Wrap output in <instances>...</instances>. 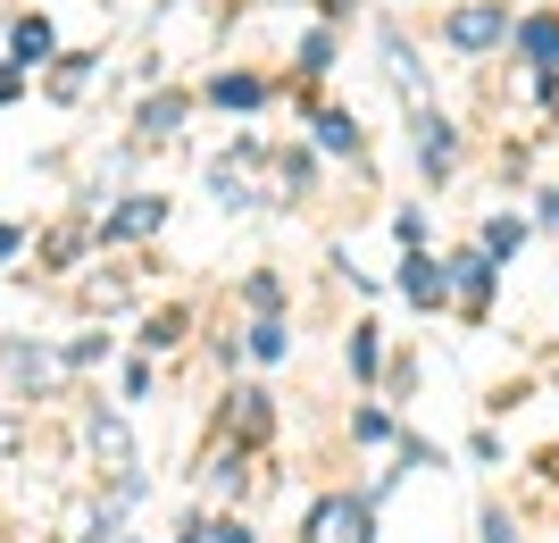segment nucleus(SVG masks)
I'll return each instance as SVG.
<instances>
[{
    "mask_svg": "<svg viewBox=\"0 0 559 543\" xmlns=\"http://www.w3.org/2000/svg\"><path fill=\"white\" fill-rule=\"evenodd\" d=\"M301 543H376V501H359V494H318V501H309Z\"/></svg>",
    "mask_w": 559,
    "mask_h": 543,
    "instance_id": "nucleus-1",
    "label": "nucleus"
},
{
    "mask_svg": "<svg viewBox=\"0 0 559 543\" xmlns=\"http://www.w3.org/2000/svg\"><path fill=\"white\" fill-rule=\"evenodd\" d=\"M93 451H100V469H109V485H117V501H134V494H142V469H134V444H126V426H117V418H100V410H93Z\"/></svg>",
    "mask_w": 559,
    "mask_h": 543,
    "instance_id": "nucleus-2",
    "label": "nucleus"
},
{
    "mask_svg": "<svg viewBox=\"0 0 559 543\" xmlns=\"http://www.w3.org/2000/svg\"><path fill=\"white\" fill-rule=\"evenodd\" d=\"M443 34L460 50H492L501 34H510V9H501V0H467V9H451V17H443Z\"/></svg>",
    "mask_w": 559,
    "mask_h": 543,
    "instance_id": "nucleus-3",
    "label": "nucleus"
},
{
    "mask_svg": "<svg viewBox=\"0 0 559 543\" xmlns=\"http://www.w3.org/2000/svg\"><path fill=\"white\" fill-rule=\"evenodd\" d=\"M167 226V201L159 192H126L109 217H100V243H142V235H159Z\"/></svg>",
    "mask_w": 559,
    "mask_h": 543,
    "instance_id": "nucleus-4",
    "label": "nucleus"
},
{
    "mask_svg": "<svg viewBox=\"0 0 559 543\" xmlns=\"http://www.w3.org/2000/svg\"><path fill=\"white\" fill-rule=\"evenodd\" d=\"M443 284H451V302H460L467 318H485V302H492V260H485V251H460V260L443 268Z\"/></svg>",
    "mask_w": 559,
    "mask_h": 543,
    "instance_id": "nucleus-5",
    "label": "nucleus"
},
{
    "mask_svg": "<svg viewBox=\"0 0 559 543\" xmlns=\"http://www.w3.org/2000/svg\"><path fill=\"white\" fill-rule=\"evenodd\" d=\"M418 126V167L426 176H451V167H460V134H451V118L443 109H426V118H409Z\"/></svg>",
    "mask_w": 559,
    "mask_h": 543,
    "instance_id": "nucleus-6",
    "label": "nucleus"
},
{
    "mask_svg": "<svg viewBox=\"0 0 559 543\" xmlns=\"http://www.w3.org/2000/svg\"><path fill=\"white\" fill-rule=\"evenodd\" d=\"M401 293H409V302H418V309H435V302H451V284H443V268L426 260L418 243H409V260H401Z\"/></svg>",
    "mask_w": 559,
    "mask_h": 543,
    "instance_id": "nucleus-7",
    "label": "nucleus"
},
{
    "mask_svg": "<svg viewBox=\"0 0 559 543\" xmlns=\"http://www.w3.org/2000/svg\"><path fill=\"white\" fill-rule=\"evenodd\" d=\"M384 59H393V93L409 101V118H426L435 101H426V75H418V59H409V43H401V34H384Z\"/></svg>",
    "mask_w": 559,
    "mask_h": 543,
    "instance_id": "nucleus-8",
    "label": "nucleus"
},
{
    "mask_svg": "<svg viewBox=\"0 0 559 543\" xmlns=\"http://www.w3.org/2000/svg\"><path fill=\"white\" fill-rule=\"evenodd\" d=\"M176 126H185V101L167 93V101H151V109L134 118V142H142V151H159V142H176Z\"/></svg>",
    "mask_w": 559,
    "mask_h": 543,
    "instance_id": "nucleus-9",
    "label": "nucleus"
},
{
    "mask_svg": "<svg viewBox=\"0 0 559 543\" xmlns=\"http://www.w3.org/2000/svg\"><path fill=\"white\" fill-rule=\"evenodd\" d=\"M9 50H17V68H43L50 50H59V34H50V17H17V25H9Z\"/></svg>",
    "mask_w": 559,
    "mask_h": 543,
    "instance_id": "nucleus-10",
    "label": "nucleus"
},
{
    "mask_svg": "<svg viewBox=\"0 0 559 543\" xmlns=\"http://www.w3.org/2000/svg\"><path fill=\"white\" fill-rule=\"evenodd\" d=\"M518 50H526L535 68H559V17H526L518 25Z\"/></svg>",
    "mask_w": 559,
    "mask_h": 543,
    "instance_id": "nucleus-11",
    "label": "nucleus"
},
{
    "mask_svg": "<svg viewBox=\"0 0 559 543\" xmlns=\"http://www.w3.org/2000/svg\"><path fill=\"white\" fill-rule=\"evenodd\" d=\"M210 101H217V109H259V101H267V84H259V75H217Z\"/></svg>",
    "mask_w": 559,
    "mask_h": 543,
    "instance_id": "nucleus-12",
    "label": "nucleus"
},
{
    "mask_svg": "<svg viewBox=\"0 0 559 543\" xmlns=\"http://www.w3.org/2000/svg\"><path fill=\"white\" fill-rule=\"evenodd\" d=\"M518 235H526L518 217H485V235H476V251H485V260H510V251H518Z\"/></svg>",
    "mask_w": 559,
    "mask_h": 543,
    "instance_id": "nucleus-13",
    "label": "nucleus"
},
{
    "mask_svg": "<svg viewBox=\"0 0 559 543\" xmlns=\"http://www.w3.org/2000/svg\"><path fill=\"white\" fill-rule=\"evenodd\" d=\"M242 343H251V359H284V352H293V334H284L276 318H267V309H259V327L242 334Z\"/></svg>",
    "mask_w": 559,
    "mask_h": 543,
    "instance_id": "nucleus-14",
    "label": "nucleus"
},
{
    "mask_svg": "<svg viewBox=\"0 0 559 543\" xmlns=\"http://www.w3.org/2000/svg\"><path fill=\"white\" fill-rule=\"evenodd\" d=\"M318 142H326V151H343V160H350V151H359V126H350L343 109H318Z\"/></svg>",
    "mask_w": 559,
    "mask_h": 543,
    "instance_id": "nucleus-15",
    "label": "nucleus"
},
{
    "mask_svg": "<svg viewBox=\"0 0 559 543\" xmlns=\"http://www.w3.org/2000/svg\"><path fill=\"white\" fill-rule=\"evenodd\" d=\"M234 426H242V444L267 435V393H234Z\"/></svg>",
    "mask_w": 559,
    "mask_h": 543,
    "instance_id": "nucleus-16",
    "label": "nucleus"
},
{
    "mask_svg": "<svg viewBox=\"0 0 559 543\" xmlns=\"http://www.w3.org/2000/svg\"><path fill=\"white\" fill-rule=\"evenodd\" d=\"M93 68H100V59H59V75H50V93H59V101H75L84 84H93Z\"/></svg>",
    "mask_w": 559,
    "mask_h": 543,
    "instance_id": "nucleus-17",
    "label": "nucleus"
},
{
    "mask_svg": "<svg viewBox=\"0 0 559 543\" xmlns=\"http://www.w3.org/2000/svg\"><path fill=\"white\" fill-rule=\"evenodd\" d=\"M350 368H359V377H376V368H384V343H376V327L350 334Z\"/></svg>",
    "mask_w": 559,
    "mask_h": 543,
    "instance_id": "nucleus-18",
    "label": "nucleus"
},
{
    "mask_svg": "<svg viewBox=\"0 0 559 543\" xmlns=\"http://www.w3.org/2000/svg\"><path fill=\"white\" fill-rule=\"evenodd\" d=\"M176 334H185V309H167V318H151V327H142V343H151V352H176Z\"/></svg>",
    "mask_w": 559,
    "mask_h": 543,
    "instance_id": "nucleus-19",
    "label": "nucleus"
},
{
    "mask_svg": "<svg viewBox=\"0 0 559 543\" xmlns=\"http://www.w3.org/2000/svg\"><path fill=\"white\" fill-rule=\"evenodd\" d=\"M359 444H393V418H384V410H359Z\"/></svg>",
    "mask_w": 559,
    "mask_h": 543,
    "instance_id": "nucleus-20",
    "label": "nucleus"
},
{
    "mask_svg": "<svg viewBox=\"0 0 559 543\" xmlns=\"http://www.w3.org/2000/svg\"><path fill=\"white\" fill-rule=\"evenodd\" d=\"M326 59H334V34H309V43H301V68L318 75V68H326Z\"/></svg>",
    "mask_w": 559,
    "mask_h": 543,
    "instance_id": "nucleus-21",
    "label": "nucleus"
},
{
    "mask_svg": "<svg viewBox=\"0 0 559 543\" xmlns=\"http://www.w3.org/2000/svg\"><path fill=\"white\" fill-rule=\"evenodd\" d=\"M201 535H210V543H251V527H242V519H226V527H201Z\"/></svg>",
    "mask_w": 559,
    "mask_h": 543,
    "instance_id": "nucleus-22",
    "label": "nucleus"
},
{
    "mask_svg": "<svg viewBox=\"0 0 559 543\" xmlns=\"http://www.w3.org/2000/svg\"><path fill=\"white\" fill-rule=\"evenodd\" d=\"M485 543H518V527L501 519V510H485Z\"/></svg>",
    "mask_w": 559,
    "mask_h": 543,
    "instance_id": "nucleus-23",
    "label": "nucleus"
},
{
    "mask_svg": "<svg viewBox=\"0 0 559 543\" xmlns=\"http://www.w3.org/2000/svg\"><path fill=\"white\" fill-rule=\"evenodd\" d=\"M25 93V68H0V101H17Z\"/></svg>",
    "mask_w": 559,
    "mask_h": 543,
    "instance_id": "nucleus-24",
    "label": "nucleus"
},
{
    "mask_svg": "<svg viewBox=\"0 0 559 543\" xmlns=\"http://www.w3.org/2000/svg\"><path fill=\"white\" fill-rule=\"evenodd\" d=\"M9 451H17V418H0V460H9Z\"/></svg>",
    "mask_w": 559,
    "mask_h": 543,
    "instance_id": "nucleus-25",
    "label": "nucleus"
},
{
    "mask_svg": "<svg viewBox=\"0 0 559 543\" xmlns=\"http://www.w3.org/2000/svg\"><path fill=\"white\" fill-rule=\"evenodd\" d=\"M9 251H17V226H0V260H9Z\"/></svg>",
    "mask_w": 559,
    "mask_h": 543,
    "instance_id": "nucleus-26",
    "label": "nucleus"
},
{
    "mask_svg": "<svg viewBox=\"0 0 559 543\" xmlns=\"http://www.w3.org/2000/svg\"><path fill=\"white\" fill-rule=\"evenodd\" d=\"M318 9H326V17H343V9H350V0H318Z\"/></svg>",
    "mask_w": 559,
    "mask_h": 543,
    "instance_id": "nucleus-27",
    "label": "nucleus"
}]
</instances>
